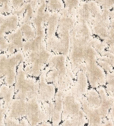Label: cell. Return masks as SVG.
<instances>
[{"mask_svg":"<svg viewBox=\"0 0 114 126\" xmlns=\"http://www.w3.org/2000/svg\"><path fill=\"white\" fill-rule=\"evenodd\" d=\"M82 109L87 120V126H100L103 120L100 115L98 110L89 105L85 97L81 100Z\"/></svg>","mask_w":114,"mask_h":126,"instance_id":"ba28073f","label":"cell"},{"mask_svg":"<svg viewBox=\"0 0 114 126\" xmlns=\"http://www.w3.org/2000/svg\"><path fill=\"white\" fill-rule=\"evenodd\" d=\"M25 59V56L21 51L8 56L6 71L3 78L4 84L9 86H14L17 67L20 63L24 62Z\"/></svg>","mask_w":114,"mask_h":126,"instance_id":"5b68a950","label":"cell"},{"mask_svg":"<svg viewBox=\"0 0 114 126\" xmlns=\"http://www.w3.org/2000/svg\"><path fill=\"white\" fill-rule=\"evenodd\" d=\"M64 92L57 90L54 98V106L50 122L53 126H58L62 122V116L63 111V97Z\"/></svg>","mask_w":114,"mask_h":126,"instance_id":"8fae6325","label":"cell"},{"mask_svg":"<svg viewBox=\"0 0 114 126\" xmlns=\"http://www.w3.org/2000/svg\"><path fill=\"white\" fill-rule=\"evenodd\" d=\"M19 28L23 34L24 39L29 41L32 40L34 37V33L30 24L24 23L21 24Z\"/></svg>","mask_w":114,"mask_h":126,"instance_id":"e0dca14e","label":"cell"},{"mask_svg":"<svg viewBox=\"0 0 114 126\" xmlns=\"http://www.w3.org/2000/svg\"><path fill=\"white\" fill-rule=\"evenodd\" d=\"M8 42L15 46L17 51L21 50L23 44L24 37L20 28H17L15 31L5 36Z\"/></svg>","mask_w":114,"mask_h":126,"instance_id":"5bb4252c","label":"cell"},{"mask_svg":"<svg viewBox=\"0 0 114 126\" xmlns=\"http://www.w3.org/2000/svg\"><path fill=\"white\" fill-rule=\"evenodd\" d=\"M58 126H78L70 118H68L62 121Z\"/></svg>","mask_w":114,"mask_h":126,"instance_id":"603a6c76","label":"cell"},{"mask_svg":"<svg viewBox=\"0 0 114 126\" xmlns=\"http://www.w3.org/2000/svg\"><path fill=\"white\" fill-rule=\"evenodd\" d=\"M9 43L5 36L0 38V51L1 53L6 52Z\"/></svg>","mask_w":114,"mask_h":126,"instance_id":"44dd1931","label":"cell"},{"mask_svg":"<svg viewBox=\"0 0 114 126\" xmlns=\"http://www.w3.org/2000/svg\"><path fill=\"white\" fill-rule=\"evenodd\" d=\"M90 87L86 73L82 70H79L76 74V79L71 87L72 92L81 101Z\"/></svg>","mask_w":114,"mask_h":126,"instance_id":"52a82bcc","label":"cell"},{"mask_svg":"<svg viewBox=\"0 0 114 126\" xmlns=\"http://www.w3.org/2000/svg\"><path fill=\"white\" fill-rule=\"evenodd\" d=\"M6 111L3 106L0 107V126H5Z\"/></svg>","mask_w":114,"mask_h":126,"instance_id":"7402d4cb","label":"cell"},{"mask_svg":"<svg viewBox=\"0 0 114 126\" xmlns=\"http://www.w3.org/2000/svg\"><path fill=\"white\" fill-rule=\"evenodd\" d=\"M24 62L20 63L17 70L14 85L15 98L28 100L38 97L39 89L38 79L27 76L24 69Z\"/></svg>","mask_w":114,"mask_h":126,"instance_id":"6da1fadb","label":"cell"},{"mask_svg":"<svg viewBox=\"0 0 114 126\" xmlns=\"http://www.w3.org/2000/svg\"><path fill=\"white\" fill-rule=\"evenodd\" d=\"M1 53V52H0V53Z\"/></svg>","mask_w":114,"mask_h":126,"instance_id":"4dcf8cb0","label":"cell"},{"mask_svg":"<svg viewBox=\"0 0 114 126\" xmlns=\"http://www.w3.org/2000/svg\"><path fill=\"white\" fill-rule=\"evenodd\" d=\"M4 83V81H3V79H0V86H1V85L2 84Z\"/></svg>","mask_w":114,"mask_h":126,"instance_id":"f546056e","label":"cell"},{"mask_svg":"<svg viewBox=\"0 0 114 126\" xmlns=\"http://www.w3.org/2000/svg\"><path fill=\"white\" fill-rule=\"evenodd\" d=\"M85 65V73L90 87L96 89L99 87L105 86L106 74L97 61L86 63Z\"/></svg>","mask_w":114,"mask_h":126,"instance_id":"277c9868","label":"cell"},{"mask_svg":"<svg viewBox=\"0 0 114 126\" xmlns=\"http://www.w3.org/2000/svg\"><path fill=\"white\" fill-rule=\"evenodd\" d=\"M99 93L101 103L98 108V111L103 120L107 118L111 108L114 104V97L109 96L104 86H101L96 89Z\"/></svg>","mask_w":114,"mask_h":126,"instance_id":"30bf717a","label":"cell"},{"mask_svg":"<svg viewBox=\"0 0 114 126\" xmlns=\"http://www.w3.org/2000/svg\"><path fill=\"white\" fill-rule=\"evenodd\" d=\"M2 4L0 6V13L3 15L9 13L11 12V5L10 1L1 0Z\"/></svg>","mask_w":114,"mask_h":126,"instance_id":"d6986e66","label":"cell"},{"mask_svg":"<svg viewBox=\"0 0 114 126\" xmlns=\"http://www.w3.org/2000/svg\"><path fill=\"white\" fill-rule=\"evenodd\" d=\"M3 101L1 97L0 96V107L3 106Z\"/></svg>","mask_w":114,"mask_h":126,"instance_id":"83f0119b","label":"cell"},{"mask_svg":"<svg viewBox=\"0 0 114 126\" xmlns=\"http://www.w3.org/2000/svg\"><path fill=\"white\" fill-rule=\"evenodd\" d=\"M8 57L5 53L0 54V79H3L6 71Z\"/></svg>","mask_w":114,"mask_h":126,"instance_id":"ac0fdd59","label":"cell"},{"mask_svg":"<svg viewBox=\"0 0 114 126\" xmlns=\"http://www.w3.org/2000/svg\"><path fill=\"white\" fill-rule=\"evenodd\" d=\"M25 117L30 126H37L41 123L48 121L42 104L39 101L38 97L27 100Z\"/></svg>","mask_w":114,"mask_h":126,"instance_id":"3957f363","label":"cell"},{"mask_svg":"<svg viewBox=\"0 0 114 126\" xmlns=\"http://www.w3.org/2000/svg\"><path fill=\"white\" fill-rule=\"evenodd\" d=\"M20 119L6 116L5 119V126H19Z\"/></svg>","mask_w":114,"mask_h":126,"instance_id":"ffe728a7","label":"cell"},{"mask_svg":"<svg viewBox=\"0 0 114 126\" xmlns=\"http://www.w3.org/2000/svg\"><path fill=\"white\" fill-rule=\"evenodd\" d=\"M27 100L14 98L6 111V116L17 119L26 117Z\"/></svg>","mask_w":114,"mask_h":126,"instance_id":"9c48e42d","label":"cell"},{"mask_svg":"<svg viewBox=\"0 0 114 126\" xmlns=\"http://www.w3.org/2000/svg\"><path fill=\"white\" fill-rule=\"evenodd\" d=\"M114 104L113 105L111 108L109 113L108 114V115L107 117V119L112 120L113 121H114Z\"/></svg>","mask_w":114,"mask_h":126,"instance_id":"484cf974","label":"cell"},{"mask_svg":"<svg viewBox=\"0 0 114 126\" xmlns=\"http://www.w3.org/2000/svg\"><path fill=\"white\" fill-rule=\"evenodd\" d=\"M11 5L14 9H19L24 4L23 0H12L10 1Z\"/></svg>","mask_w":114,"mask_h":126,"instance_id":"cb8c5ba5","label":"cell"},{"mask_svg":"<svg viewBox=\"0 0 114 126\" xmlns=\"http://www.w3.org/2000/svg\"><path fill=\"white\" fill-rule=\"evenodd\" d=\"M100 126H114V121L106 118L103 120Z\"/></svg>","mask_w":114,"mask_h":126,"instance_id":"d4e9b609","label":"cell"},{"mask_svg":"<svg viewBox=\"0 0 114 126\" xmlns=\"http://www.w3.org/2000/svg\"><path fill=\"white\" fill-rule=\"evenodd\" d=\"M14 86H9L3 84L0 86V96L3 101V106L7 111L13 99L15 98Z\"/></svg>","mask_w":114,"mask_h":126,"instance_id":"4fadbf2b","label":"cell"},{"mask_svg":"<svg viewBox=\"0 0 114 126\" xmlns=\"http://www.w3.org/2000/svg\"><path fill=\"white\" fill-rule=\"evenodd\" d=\"M39 89L38 99L41 103L51 102L54 100L57 89L53 84L48 83L46 80V72L43 71L38 78Z\"/></svg>","mask_w":114,"mask_h":126,"instance_id":"8992f818","label":"cell"},{"mask_svg":"<svg viewBox=\"0 0 114 126\" xmlns=\"http://www.w3.org/2000/svg\"></svg>","mask_w":114,"mask_h":126,"instance_id":"1f68e13d","label":"cell"},{"mask_svg":"<svg viewBox=\"0 0 114 126\" xmlns=\"http://www.w3.org/2000/svg\"><path fill=\"white\" fill-rule=\"evenodd\" d=\"M106 74V84L104 87L109 96L114 97V72Z\"/></svg>","mask_w":114,"mask_h":126,"instance_id":"2e32d148","label":"cell"},{"mask_svg":"<svg viewBox=\"0 0 114 126\" xmlns=\"http://www.w3.org/2000/svg\"><path fill=\"white\" fill-rule=\"evenodd\" d=\"M62 120L72 118L83 111L81 101L72 92L71 88L64 92Z\"/></svg>","mask_w":114,"mask_h":126,"instance_id":"7a4b0ae2","label":"cell"},{"mask_svg":"<svg viewBox=\"0 0 114 126\" xmlns=\"http://www.w3.org/2000/svg\"><path fill=\"white\" fill-rule=\"evenodd\" d=\"M19 21L17 16L15 15L0 16V31L5 34L15 31L18 28Z\"/></svg>","mask_w":114,"mask_h":126,"instance_id":"7c38bea8","label":"cell"},{"mask_svg":"<svg viewBox=\"0 0 114 126\" xmlns=\"http://www.w3.org/2000/svg\"><path fill=\"white\" fill-rule=\"evenodd\" d=\"M4 36H5L4 34L3 33L1 32L0 31V38Z\"/></svg>","mask_w":114,"mask_h":126,"instance_id":"f1b7e54d","label":"cell"},{"mask_svg":"<svg viewBox=\"0 0 114 126\" xmlns=\"http://www.w3.org/2000/svg\"><path fill=\"white\" fill-rule=\"evenodd\" d=\"M88 104L95 108H98L101 103V98L96 89L91 88L88 89L85 95Z\"/></svg>","mask_w":114,"mask_h":126,"instance_id":"9a60e30c","label":"cell"},{"mask_svg":"<svg viewBox=\"0 0 114 126\" xmlns=\"http://www.w3.org/2000/svg\"><path fill=\"white\" fill-rule=\"evenodd\" d=\"M37 126H53L50 122L49 121L44 122L39 124Z\"/></svg>","mask_w":114,"mask_h":126,"instance_id":"4316f807","label":"cell"}]
</instances>
